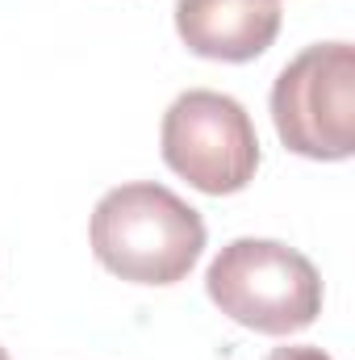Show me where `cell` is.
<instances>
[{
    "label": "cell",
    "mask_w": 355,
    "mask_h": 360,
    "mask_svg": "<svg viewBox=\"0 0 355 360\" xmlns=\"http://www.w3.org/2000/svg\"><path fill=\"white\" fill-rule=\"evenodd\" d=\"M92 256L134 285H176L205 252V218L155 180L109 188L88 222Z\"/></svg>",
    "instance_id": "6da1fadb"
},
{
    "label": "cell",
    "mask_w": 355,
    "mask_h": 360,
    "mask_svg": "<svg viewBox=\"0 0 355 360\" xmlns=\"http://www.w3.org/2000/svg\"><path fill=\"white\" fill-rule=\"evenodd\" d=\"M209 302L247 331L297 335L322 314V276L288 243L234 239L205 272Z\"/></svg>",
    "instance_id": "7a4b0ae2"
},
{
    "label": "cell",
    "mask_w": 355,
    "mask_h": 360,
    "mask_svg": "<svg viewBox=\"0 0 355 360\" xmlns=\"http://www.w3.org/2000/svg\"><path fill=\"white\" fill-rule=\"evenodd\" d=\"M272 122L305 160H351L355 151V46L314 42L272 84Z\"/></svg>",
    "instance_id": "3957f363"
},
{
    "label": "cell",
    "mask_w": 355,
    "mask_h": 360,
    "mask_svg": "<svg viewBox=\"0 0 355 360\" xmlns=\"http://www.w3.org/2000/svg\"><path fill=\"white\" fill-rule=\"evenodd\" d=\"M163 164L196 193L230 197L243 193L260 168V139L251 113L213 89H188L163 113L159 126Z\"/></svg>",
    "instance_id": "277c9868"
},
{
    "label": "cell",
    "mask_w": 355,
    "mask_h": 360,
    "mask_svg": "<svg viewBox=\"0 0 355 360\" xmlns=\"http://www.w3.org/2000/svg\"><path fill=\"white\" fill-rule=\"evenodd\" d=\"M180 42L213 63H251L280 34V0H176Z\"/></svg>",
    "instance_id": "5b68a950"
},
{
    "label": "cell",
    "mask_w": 355,
    "mask_h": 360,
    "mask_svg": "<svg viewBox=\"0 0 355 360\" xmlns=\"http://www.w3.org/2000/svg\"><path fill=\"white\" fill-rule=\"evenodd\" d=\"M267 360H330L322 348H314V344H297V348H276Z\"/></svg>",
    "instance_id": "8992f818"
},
{
    "label": "cell",
    "mask_w": 355,
    "mask_h": 360,
    "mask_svg": "<svg viewBox=\"0 0 355 360\" xmlns=\"http://www.w3.org/2000/svg\"><path fill=\"white\" fill-rule=\"evenodd\" d=\"M0 360H8V352H4V348H0Z\"/></svg>",
    "instance_id": "52a82bcc"
}]
</instances>
